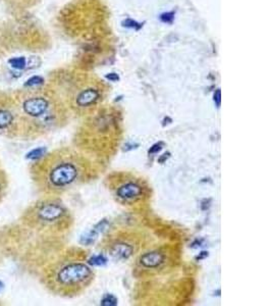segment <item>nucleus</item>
I'll use <instances>...</instances> for the list:
<instances>
[{
  "mask_svg": "<svg viewBox=\"0 0 272 306\" xmlns=\"http://www.w3.org/2000/svg\"><path fill=\"white\" fill-rule=\"evenodd\" d=\"M102 166L80 150L59 147L33 160L32 181L41 193L57 197L96 180Z\"/></svg>",
  "mask_w": 272,
  "mask_h": 306,
  "instance_id": "obj_1",
  "label": "nucleus"
},
{
  "mask_svg": "<svg viewBox=\"0 0 272 306\" xmlns=\"http://www.w3.org/2000/svg\"><path fill=\"white\" fill-rule=\"evenodd\" d=\"M123 124L118 113L102 110L87 116L76 131L72 144L101 166L117 153L123 140Z\"/></svg>",
  "mask_w": 272,
  "mask_h": 306,
  "instance_id": "obj_2",
  "label": "nucleus"
},
{
  "mask_svg": "<svg viewBox=\"0 0 272 306\" xmlns=\"http://www.w3.org/2000/svg\"><path fill=\"white\" fill-rule=\"evenodd\" d=\"M95 279V272L87 260V252L67 250L44 271L43 282L48 290L62 297H75L85 292Z\"/></svg>",
  "mask_w": 272,
  "mask_h": 306,
  "instance_id": "obj_3",
  "label": "nucleus"
},
{
  "mask_svg": "<svg viewBox=\"0 0 272 306\" xmlns=\"http://www.w3.org/2000/svg\"><path fill=\"white\" fill-rule=\"evenodd\" d=\"M19 115L23 139L45 136L62 128L67 122L62 107L45 94H34L24 98Z\"/></svg>",
  "mask_w": 272,
  "mask_h": 306,
  "instance_id": "obj_4",
  "label": "nucleus"
},
{
  "mask_svg": "<svg viewBox=\"0 0 272 306\" xmlns=\"http://www.w3.org/2000/svg\"><path fill=\"white\" fill-rule=\"evenodd\" d=\"M23 223L48 235H63L74 226V218L57 197L45 196L24 211Z\"/></svg>",
  "mask_w": 272,
  "mask_h": 306,
  "instance_id": "obj_5",
  "label": "nucleus"
},
{
  "mask_svg": "<svg viewBox=\"0 0 272 306\" xmlns=\"http://www.w3.org/2000/svg\"><path fill=\"white\" fill-rule=\"evenodd\" d=\"M104 185L116 203L128 208H143L152 198V188L146 179L129 171H113L104 179Z\"/></svg>",
  "mask_w": 272,
  "mask_h": 306,
  "instance_id": "obj_6",
  "label": "nucleus"
},
{
  "mask_svg": "<svg viewBox=\"0 0 272 306\" xmlns=\"http://www.w3.org/2000/svg\"><path fill=\"white\" fill-rule=\"evenodd\" d=\"M148 234L134 227L112 229L102 238L99 249L115 261H128L149 247Z\"/></svg>",
  "mask_w": 272,
  "mask_h": 306,
  "instance_id": "obj_7",
  "label": "nucleus"
},
{
  "mask_svg": "<svg viewBox=\"0 0 272 306\" xmlns=\"http://www.w3.org/2000/svg\"><path fill=\"white\" fill-rule=\"evenodd\" d=\"M173 246L163 244L147 247L136 256L134 275L138 278H153L169 269L176 260Z\"/></svg>",
  "mask_w": 272,
  "mask_h": 306,
  "instance_id": "obj_8",
  "label": "nucleus"
},
{
  "mask_svg": "<svg viewBox=\"0 0 272 306\" xmlns=\"http://www.w3.org/2000/svg\"><path fill=\"white\" fill-rule=\"evenodd\" d=\"M103 88L94 82L83 84L72 91L69 98L71 110L78 116H89L94 113L97 105L103 100Z\"/></svg>",
  "mask_w": 272,
  "mask_h": 306,
  "instance_id": "obj_9",
  "label": "nucleus"
},
{
  "mask_svg": "<svg viewBox=\"0 0 272 306\" xmlns=\"http://www.w3.org/2000/svg\"><path fill=\"white\" fill-rule=\"evenodd\" d=\"M0 135L7 138H22L20 115L8 107H0Z\"/></svg>",
  "mask_w": 272,
  "mask_h": 306,
  "instance_id": "obj_10",
  "label": "nucleus"
},
{
  "mask_svg": "<svg viewBox=\"0 0 272 306\" xmlns=\"http://www.w3.org/2000/svg\"><path fill=\"white\" fill-rule=\"evenodd\" d=\"M8 190V177L3 170H0V203L2 202Z\"/></svg>",
  "mask_w": 272,
  "mask_h": 306,
  "instance_id": "obj_11",
  "label": "nucleus"
},
{
  "mask_svg": "<svg viewBox=\"0 0 272 306\" xmlns=\"http://www.w3.org/2000/svg\"><path fill=\"white\" fill-rule=\"evenodd\" d=\"M8 63L10 66L14 69H24L27 66V59L24 57H19V58H12L8 61Z\"/></svg>",
  "mask_w": 272,
  "mask_h": 306,
  "instance_id": "obj_12",
  "label": "nucleus"
},
{
  "mask_svg": "<svg viewBox=\"0 0 272 306\" xmlns=\"http://www.w3.org/2000/svg\"><path fill=\"white\" fill-rule=\"evenodd\" d=\"M44 83V79L40 76H34L32 78H30L26 83L25 86L29 87V88H33V87H37V86H41Z\"/></svg>",
  "mask_w": 272,
  "mask_h": 306,
  "instance_id": "obj_13",
  "label": "nucleus"
},
{
  "mask_svg": "<svg viewBox=\"0 0 272 306\" xmlns=\"http://www.w3.org/2000/svg\"><path fill=\"white\" fill-rule=\"evenodd\" d=\"M45 153H46V152H45V149L38 148V149L33 150L31 153H29V154H28V157L31 158L32 160H36V159L40 158L41 156H43Z\"/></svg>",
  "mask_w": 272,
  "mask_h": 306,
  "instance_id": "obj_14",
  "label": "nucleus"
},
{
  "mask_svg": "<svg viewBox=\"0 0 272 306\" xmlns=\"http://www.w3.org/2000/svg\"><path fill=\"white\" fill-rule=\"evenodd\" d=\"M106 258H105V256L102 254H100V255H98V256H95L94 258H92L91 260H88V262H89V264H91V265H100V264H102V263H105L106 262Z\"/></svg>",
  "mask_w": 272,
  "mask_h": 306,
  "instance_id": "obj_15",
  "label": "nucleus"
},
{
  "mask_svg": "<svg viewBox=\"0 0 272 306\" xmlns=\"http://www.w3.org/2000/svg\"><path fill=\"white\" fill-rule=\"evenodd\" d=\"M174 19V14L172 12H167V13H163L161 15V21L164 23H171Z\"/></svg>",
  "mask_w": 272,
  "mask_h": 306,
  "instance_id": "obj_16",
  "label": "nucleus"
},
{
  "mask_svg": "<svg viewBox=\"0 0 272 306\" xmlns=\"http://www.w3.org/2000/svg\"><path fill=\"white\" fill-rule=\"evenodd\" d=\"M106 78H107L108 80L112 81V82H115V81H117V80L119 79L118 75H117V74H114V73H111V74H109V75H106Z\"/></svg>",
  "mask_w": 272,
  "mask_h": 306,
  "instance_id": "obj_17",
  "label": "nucleus"
},
{
  "mask_svg": "<svg viewBox=\"0 0 272 306\" xmlns=\"http://www.w3.org/2000/svg\"><path fill=\"white\" fill-rule=\"evenodd\" d=\"M214 100L216 101L217 105H220V90H217L215 95H214Z\"/></svg>",
  "mask_w": 272,
  "mask_h": 306,
  "instance_id": "obj_18",
  "label": "nucleus"
},
{
  "mask_svg": "<svg viewBox=\"0 0 272 306\" xmlns=\"http://www.w3.org/2000/svg\"><path fill=\"white\" fill-rule=\"evenodd\" d=\"M1 287H2V284H1V282H0V290H1Z\"/></svg>",
  "mask_w": 272,
  "mask_h": 306,
  "instance_id": "obj_19",
  "label": "nucleus"
}]
</instances>
